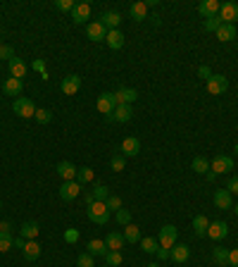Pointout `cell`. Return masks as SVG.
Instances as JSON below:
<instances>
[{"mask_svg":"<svg viewBox=\"0 0 238 267\" xmlns=\"http://www.w3.org/2000/svg\"><path fill=\"white\" fill-rule=\"evenodd\" d=\"M234 213H236V215H238V203H236V205H234Z\"/></svg>","mask_w":238,"mask_h":267,"instance_id":"58","label":"cell"},{"mask_svg":"<svg viewBox=\"0 0 238 267\" xmlns=\"http://www.w3.org/2000/svg\"><path fill=\"white\" fill-rule=\"evenodd\" d=\"M124 241L126 243H138L141 241V229L136 227V224H126L124 227Z\"/></svg>","mask_w":238,"mask_h":267,"instance_id":"31","label":"cell"},{"mask_svg":"<svg viewBox=\"0 0 238 267\" xmlns=\"http://www.w3.org/2000/svg\"><path fill=\"white\" fill-rule=\"evenodd\" d=\"M131 117H133L131 105H117V107H115V112H112L107 120H110V122H119V124H126V122H131Z\"/></svg>","mask_w":238,"mask_h":267,"instance_id":"13","label":"cell"},{"mask_svg":"<svg viewBox=\"0 0 238 267\" xmlns=\"http://www.w3.org/2000/svg\"><path fill=\"white\" fill-rule=\"evenodd\" d=\"M34 69H36V72H40V77H43V74H48V72H45V60H34Z\"/></svg>","mask_w":238,"mask_h":267,"instance_id":"51","label":"cell"},{"mask_svg":"<svg viewBox=\"0 0 238 267\" xmlns=\"http://www.w3.org/2000/svg\"><path fill=\"white\" fill-rule=\"evenodd\" d=\"M219 19L224 24H234L238 22V5L236 2H222V10H219Z\"/></svg>","mask_w":238,"mask_h":267,"instance_id":"7","label":"cell"},{"mask_svg":"<svg viewBox=\"0 0 238 267\" xmlns=\"http://www.w3.org/2000/svg\"><path fill=\"white\" fill-rule=\"evenodd\" d=\"M14 246V236L10 231H0V253H7Z\"/></svg>","mask_w":238,"mask_h":267,"instance_id":"35","label":"cell"},{"mask_svg":"<svg viewBox=\"0 0 238 267\" xmlns=\"http://www.w3.org/2000/svg\"><path fill=\"white\" fill-rule=\"evenodd\" d=\"M91 19V5L88 2H77L72 10V22L74 24H86Z\"/></svg>","mask_w":238,"mask_h":267,"instance_id":"9","label":"cell"},{"mask_svg":"<svg viewBox=\"0 0 238 267\" xmlns=\"http://www.w3.org/2000/svg\"><path fill=\"white\" fill-rule=\"evenodd\" d=\"M176 236H179V229L174 227V224H164V227L159 229L158 241L162 248H172L174 243H176Z\"/></svg>","mask_w":238,"mask_h":267,"instance_id":"4","label":"cell"},{"mask_svg":"<svg viewBox=\"0 0 238 267\" xmlns=\"http://www.w3.org/2000/svg\"><path fill=\"white\" fill-rule=\"evenodd\" d=\"M83 200H86V205H88V208H91L93 203H95V198H93V193H86V196H83Z\"/></svg>","mask_w":238,"mask_h":267,"instance_id":"53","label":"cell"},{"mask_svg":"<svg viewBox=\"0 0 238 267\" xmlns=\"http://www.w3.org/2000/svg\"><path fill=\"white\" fill-rule=\"evenodd\" d=\"M12 110H14V115H19L22 120H31V117L36 115V105H34V100H31V98H24V95L14 98Z\"/></svg>","mask_w":238,"mask_h":267,"instance_id":"1","label":"cell"},{"mask_svg":"<svg viewBox=\"0 0 238 267\" xmlns=\"http://www.w3.org/2000/svg\"><path fill=\"white\" fill-rule=\"evenodd\" d=\"M110 167H112V170H115V172H121V170H124V167H126V160H124V155H115V158H112V162H110Z\"/></svg>","mask_w":238,"mask_h":267,"instance_id":"44","label":"cell"},{"mask_svg":"<svg viewBox=\"0 0 238 267\" xmlns=\"http://www.w3.org/2000/svg\"><path fill=\"white\" fill-rule=\"evenodd\" d=\"M57 174H60L62 181H74L77 179V167L69 160H62V162H57Z\"/></svg>","mask_w":238,"mask_h":267,"instance_id":"20","label":"cell"},{"mask_svg":"<svg viewBox=\"0 0 238 267\" xmlns=\"http://www.w3.org/2000/svg\"><path fill=\"white\" fill-rule=\"evenodd\" d=\"M0 231H5V222H0Z\"/></svg>","mask_w":238,"mask_h":267,"instance_id":"56","label":"cell"},{"mask_svg":"<svg viewBox=\"0 0 238 267\" xmlns=\"http://www.w3.org/2000/svg\"><path fill=\"white\" fill-rule=\"evenodd\" d=\"M22 91H24V81L22 79H14V77H10V79H5V84H2V93L5 95H22Z\"/></svg>","mask_w":238,"mask_h":267,"instance_id":"18","label":"cell"},{"mask_svg":"<svg viewBox=\"0 0 238 267\" xmlns=\"http://www.w3.org/2000/svg\"><path fill=\"white\" fill-rule=\"evenodd\" d=\"M226 234H229V224L222 222V220H217V222H210V227H207V236L212 241H222L226 239Z\"/></svg>","mask_w":238,"mask_h":267,"instance_id":"11","label":"cell"},{"mask_svg":"<svg viewBox=\"0 0 238 267\" xmlns=\"http://www.w3.org/2000/svg\"><path fill=\"white\" fill-rule=\"evenodd\" d=\"M121 153H124V158L138 155V153H141V141H138L136 136H126V138L121 141Z\"/></svg>","mask_w":238,"mask_h":267,"instance_id":"16","label":"cell"},{"mask_svg":"<svg viewBox=\"0 0 238 267\" xmlns=\"http://www.w3.org/2000/svg\"><path fill=\"white\" fill-rule=\"evenodd\" d=\"M0 210H2V198H0Z\"/></svg>","mask_w":238,"mask_h":267,"instance_id":"60","label":"cell"},{"mask_svg":"<svg viewBox=\"0 0 238 267\" xmlns=\"http://www.w3.org/2000/svg\"><path fill=\"white\" fill-rule=\"evenodd\" d=\"M159 5V0H148L146 2V7H158Z\"/></svg>","mask_w":238,"mask_h":267,"instance_id":"55","label":"cell"},{"mask_svg":"<svg viewBox=\"0 0 238 267\" xmlns=\"http://www.w3.org/2000/svg\"><path fill=\"white\" fill-rule=\"evenodd\" d=\"M65 241L67 243H77L79 241V229H65Z\"/></svg>","mask_w":238,"mask_h":267,"instance_id":"47","label":"cell"},{"mask_svg":"<svg viewBox=\"0 0 238 267\" xmlns=\"http://www.w3.org/2000/svg\"><path fill=\"white\" fill-rule=\"evenodd\" d=\"M226 191H229V193H231V191L238 193V177H231V179L226 181Z\"/></svg>","mask_w":238,"mask_h":267,"instance_id":"49","label":"cell"},{"mask_svg":"<svg viewBox=\"0 0 238 267\" xmlns=\"http://www.w3.org/2000/svg\"><path fill=\"white\" fill-rule=\"evenodd\" d=\"M39 231H40V227L36 224V222H24V224H22V229H19L22 239H27V241H34L36 236H39Z\"/></svg>","mask_w":238,"mask_h":267,"instance_id":"29","label":"cell"},{"mask_svg":"<svg viewBox=\"0 0 238 267\" xmlns=\"http://www.w3.org/2000/svg\"><path fill=\"white\" fill-rule=\"evenodd\" d=\"M105 205H107V210H110V213H112V210L117 213V210H121V198L110 193V196H107V200H105Z\"/></svg>","mask_w":238,"mask_h":267,"instance_id":"41","label":"cell"},{"mask_svg":"<svg viewBox=\"0 0 238 267\" xmlns=\"http://www.w3.org/2000/svg\"><path fill=\"white\" fill-rule=\"evenodd\" d=\"M229 267H238V248L229 251Z\"/></svg>","mask_w":238,"mask_h":267,"instance_id":"50","label":"cell"},{"mask_svg":"<svg viewBox=\"0 0 238 267\" xmlns=\"http://www.w3.org/2000/svg\"><path fill=\"white\" fill-rule=\"evenodd\" d=\"M234 153H236V155H238V143H236V146H234Z\"/></svg>","mask_w":238,"mask_h":267,"instance_id":"59","label":"cell"},{"mask_svg":"<svg viewBox=\"0 0 238 267\" xmlns=\"http://www.w3.org/2000/svg\"><path fill=\"white\" fill-rule=\"evenodd\" d=\"M219 10H222V2H219V0H202L198 5V14L205 17V19L219 17Z\"/></svg>","mask_w":238,"mask_h":267,"instance_id":"5","label":"cell"},{"mask_svg":"<svg viewBox=\"0 0 238 267\" xmlns=\"http://www.w3.org/2000/svg\"><path fill=\"white\" fill-rule=\"evenodd\" d=\"M86 36L91 41H95V43H100V41L107 39V29L100 24V22H91L88 27H86Z\"/></svg>","mask_w":238,"mask_h":267,"instance_id":"17","label":"cell"},{"mask_svg":"<svg viewBox=\"0 0 238 267\" xmlns=\"http://www.w3.org/2000/svg\"><path fill=\"white\" fill-rule=\"evenodd\" d=\"M74 181H79L81 186L88 184V181H93V170L91 167H81V170H77V179H74Z\"/></svg>","mask_w":238,"mask_h":267,"instance_id":"36","label":"cell"},{"mask_svg":"<svg viewBox=\"0 0 238 267\" xmlns=\"http://www.w3.org/2000/svg\"><path fill=\"white\" fill-rule=\"evenodd\" d=\"M115 98H117L119 105H131V103L138 100V91H136V89H126V86H119V91L115 93Z\"/></svg>","mask_w":238,"mask_h":267,"instance_id":"14","label":"cell"},{"mask_svg":"<svg viewBox=\"0 0 238 267\" xmlns=\"http://www.w3.org/2000/svg\"><path fill=\"white\" fill-rule=\"evenodd\" d=\"M105 43L112 48V50H119L121 45H124V34L119 31V29H115V31H107V39Z\"/></svg>","mask_w":238,"mask_h":267,"instance_id":"28","label":"cell"},{"mask_svg":"<svg viewBox=\"0 0 238 267\" xmlns=\"http://www.w3.org/2000/svg\"><path fill=\"white\" fill-rule=\"evenodd\" d=\"M229 89V79H226L224 74H212L210 79H207V91L212 95H222Z\"/></svg>","mask_w":238,"mask_h":267,"instance_id":"6","label":"cell"},{"mask_svg":"<svg viewBox=\"0 0 238 267\" xmlns=\"http://www.w3.org/2000/svg\"><path fill=\"white\" fill-rule=\"evenodd\" d=\"M0 48H2V43H0Z\"/></svg>","mask_w":238,"mask_h":267,"instance_id":"61","label":"cell"},{"mask_svg":"<svg viewBox=\"0 0 238 267\" xmlns=\"http://www.w3.org/2000/svg\"><path fill=\"white\" fill-rule=\"evenodd\" d=\"M107 267H110V265H107Z\"/></svg>","mask_w":238,"mask_h":267,"instance_id":"62","label":"cell"},{"mask_svg":"<svg viewBox=\"0 0 238 267\" xmlns=\"http://www.w3.org/2000/svg\"><path fill=\"white\" fill-rule=\"evenodd\" d=\"M24 243H27V239H22V236L14 239V246H17V248H24Z\"/></svg>","mask_w":238,"mask_h":267,"instance_id":"54","label":"cell"},{"mask_svg":"<svg viewBox=\"0 0 238 267\" xmlns=\"http://www.w3.org/2000/svg\"><path fill=\"white\" fill-rule=\"evenodd\" d=\"M207 227H210V220L205 215H196L193 217V231H196V236H207Z\"/></svg>","mask_w":238,"mask_h":267,"instance_id":"24","label":"cell"},{"mask_svg":"<svg viewBox=\"0 0 238 267\" xmlns=\"http://www.w3.org/2000/svg\"><path fill=\"white\" fill-rule=\"evenodd\" d=\"M188 255H191V248L186 243H174L169 248V260H174V263H186Z\"/></svg>","mask_w":238,"mask_h":267,"instance_id":"19","label":"cell"},{"mask_svg":"<svg viewBox=\"0 0 238 267\" xmlns=\"http://www.w3.org/2000/svg\"><path fill=\"white\" fill-rule=\"evenodd\" d=\"M198 77H200V79H205V81H207V79L212 77V69H210L207 65H200V67H198Z\"/></svg>","mask_w":238,"mask_h":267,"instance_id":"48","label":"cell"},{"mask_svg":"<svg viewBox=\"0 0 238 267\" xmlns=\"http://www.w3.org/2000/svg\"><path fill=\"white\" fill-rule=\"evenodd\" d=\"M121 260H124V255H121V251H107V255H105V263L110 267H117V265H121Z\"/></svg>","mask_w":238,"mask_h":267,"instance_id":"37","label":"cell"},{"mask_svg":"<svg viewBox=\"0 0 238 267\" xmlns=\"http://www.w3.org/2000/svg\"><path fill=\"white\" fill-rule=\"evenodd\" d=\"M129 14H131V19H136V22H143V19H148V7L146 2H133L131 7H129Z\"/></svg>","mask_w":238,"mask_h":267,"instance_id":"27","label":"cell"},{"mask_svg":"<svg viewBox=\"0 0 238 267\" xmlns=\"http://www.w3.org/2000/svg\"><path fill=\"white\" fill-rule=\"evenodd\" d=\"M86 248H88L86 253H91L93 258H95V255L105 258V255H107V246H105V241H100V239H91V241H88V246H86Z\"/></svg>","mask_w":238,"mask_h":267,"instance_id":"26","label":"cell"},{"mask_svg":"<svg viewBox=\"0 0 238 267\" xmlns=\"http://www.w3.org/2000/svg\"><path fill=\"white\" fill-rule=\"evenodd\" d=\"M77 265H79V267H95V265H93V255L91 253H79V258H77Z\"/></svg>","mask_w":238,"mask_h":267,"instance_id":"45","label":"cell"},{"mask_svg":"<svg viewBox=\"0 0 238 267\" xmlns=\"http://www.w3.org/2000/svg\"><path fill=\"white\" fill-rule=\"evenodd\" d=\"M34 120L39 122V124H50V122H53V112H50V110H43V107H40V110H36Z\"/></svg>","mask_w":238,"mask_h":267,"instance_id":"38","label":"cell"},{"mask_svg":"<svg viewBox=\"0 0 238 267\" xmlns=\"http://www.w3.org/2000/svg\"><path fill=\"white\" fill-rule=\"evenodd\" d=\"M212 258H214V263L219 267H229V248H214Z\"/></svg>","mask_w":238,"mask_h":267,"instance_id":"33","label":"cell"},{"mask_svg":"<svg viewBox=\"0 0 238 267\" xmlns=\"http://www.w3.org/2000/svg\"><path fill=\"white\" fill-rule=\"evenodd\" d=\"M100 24H103L107 31H115V29H119V24H121V14L115 12V10H107V12L100 14Z\"/></svg>","mask_w":238,"mask_h":267,"instance_id":"15","label":"cell"},{"mask_svg":"<svg viewBox=\"0 0 238 267\" xmlns=\"http://www.w3.org/2000/svg\"><path fill=\"white\" fill-rule=\"evenodd\" d=\"M214 205L219 210H231L234 208V198L229 191H214Z\"/></svg>","mask_w":238,"mask_h":267,"instance_id":"22","label":"cell"},{"mask_svg":"<svg viewBox=\"0 0 238 267\" xmlns=\"http://www.w3.org/2000/svg\"><path fill=\"white\" fill-rule=\"evenodd\" d=\"M117 98H115V93H100L98 95V103H95V107H98V112L100 115H112L115 112V107H117Z\"/></svg>","mask_w":238,"mask_h":267,"instance_id":"3","label":"cell"},{"mask_svg":"<svg viewBox=\"0 0 238 267\" xmlns=\"http://www.w3.org/2000/svg\"><path fill=\"white\" fill-rule=\"evenodd\" d=\"M231 170H234V160L229 155H217L210 162V172L214 174H226V172H231Z\"/></svg>","mask_w":238,"mask_h":267,"instance_id":"8","label":"cell"},{"mask_svg":"<svg viewBox=\"0 0 238 267\" xmlns=\"http://www.w3.org/2000/svg\"><path fill=\"white\" fill-rule=\"evenodd\" d=\"M158 258H159V260H169V248H162V246H159V248H158Z\"/></svg>","mask_w":238,"mask_h":267,"instance_id":"52","label":"cell"},{"mask_svg":"<svg viewBox=\"0 0 238 267\" xmlns=\"http://www.w3.org/2000/svg\"><path fill=\"white\" fill-rule=\"evenodd\" d=\"M60 89H62V93H65V95L79 93L81 77H77V74H69V77H65V79H62V84H60Z\"/></svg>","mask_w":238,"mask_h":267,"instance_id":"12","label":"cell"},{"mask_svg":"<svg viewBox=\"0 0 238 267\" xmlns=\"http://www.w3.org/2000/svg\"><path fill=\"white\" fill-rule=\"evenodd\" d=\"M141 248H143V253H158L159 248V241L155 236H146V239H141Z\"/></svg>","mask_w":238,"mask_h":267,"instance_id":"32","label":"cell"},{"mask_svg":"<svg viewBox=\"0 0 238 267\" xmlns=\"http://www.w3.org/2000/svg\"><path fill=\"white\" fill-rule=\"evenodd\" d=\"M74 5H77L74 0H55V7H57L60 12H72Z\"/></svg>","mask_w":238,"mask_h":267,"instance_id":"43","label":"cell"},{"mask_svg":"<svg viewBox=\"0 0 238 267\" xmlns=\"http://www.w3.org/2000/svg\"><path fill=\"white\" fill-rule=\"evenodd\" d=\"M81 188H83V186H81L79 181H62V186H60V198H62V200L79 198Z\"/></svg>","mask_w":238,"mask_h":267,"instance_id":"10","label":"cell"},{"mask_svg":"<svg viewBox=\"0 0 238 267\" xmlns=\"http://www.w3.org/2000/svg\"><path fill=\"white\" fill-rule=\"evenodd\" d=\"M0 57L10 62V60L14 57V48H12V45H5V43H2V48H0Z\"/></svg>","mask_w":238,"mask_h":267,"instance_id":"46","label":"cell"},{"mask_svg":"<svg viewBox=\"0 0 238 267\" xmlns=\"http://www.w3.org/2000/svg\"><path fill=\"white\" fill-rule=\"evenodd\" d=\"M22 253H24V258L27 260H39V255H40V243L36 239L34 241H27L24 243V248H22Z\"/></svg>","mask_w":238,"mask_h":267,"instance_id":"25","label":"cell"},{"mask_svg":"<svg viewBox=\"0 0 238 267\" xmlns=\"http://www.w3.org/2000/svg\"><path fill=\"white\" fill-rule=\"evenodd\" d=\"M115 220H117V224H124V227H126V224H131V213L121 208V210L115 213Z\"/></svg>","mask_w":238,"mask_h":267,"instance_id":"40","label":"cell"},{"mask_svg":"<svg viewBox=\"0 0 238 267\" xmlns=\"http://www.w3.org/2000/svg\"><path fill=\"white\" fill-rule=\"evenodd\" d=\"M191 167H193L196 174H207L210 172V160L207 158H196V160L191 162Z\"/></svg>","mask_w":238,"mask_h":267,"instance_id":"34","label":"cell"},{"mask_svg":"<svg viewBox=\"0 0 238 267\" xmlns=\"http://www.w3.org/2000/svg\"><path fill=\"white\" fill-rule=\"evenodd\" d=\"M222 24H224V22H222L219 17H212V19H205L202 29H205V31H214V34H217V29L222 27Z\"/></svg>","mask_w":238,"mask_h":267,"instance_id":"42","label":"cell"},{"mask_svg":"<svg viewBox=\"0 0 238 267\" xmlns=\"http://www.w3.org/2000/svg\"><path fill=\"white\" fill-rule=\"evenodd\" d=\"M124 243H126V241H124V234H119V231H110L107 239H105L107 251H121Z\"/></svg>","mask_w":238,"mask_h":267,"instance_id":"23","label":"cell"},{"mask_svg":"<svg viewBox=\"0 0 238 267\" xmlns=\"http://www.w3.org/2000/svg\"><path fill=\"white\" fill-rule=\"evenodd\" d=\"M217 39L222 41V43L234 41L236 39V27H234V24H222V27L217 29Z\"/></svg>","mask_w":238,"mask_h":267,"instance_id":"30","label":"cell"},{"mask_svg":"<svg viewBox=\"0 0 238 267\" xmlns=\"http://www.w3.org/2000/svg\"><path fill=\"white\" fill-rule=\"evenodd\" d=\"M7 67H10V77H14V79H22V77H27V62L22 60V57H12L10 62H7Z\"/></svg>","mask_w":238,"mask_h":267,"instance_id":"21","label":"cell"},{"mask_svg":"<svg viewBox=\"0 0 238 267\" xmlns=\"http://www.w3.org/2000/svg\"><path fill=\"white\" fill-rule=\"evenodd\" d=\"M148 267H159V265H158V263H150V265H148Z\"/></svg>","mask_w":238,"mask_h":267,"instance_id":"57","label":"cell"},{"mask_svg":"<svg viewBox=\"0 0 238 267\" xmlns=\"http://www.w3.org/2000/svg\"><path fill=\"white\" fill-rule=\"evenodd\" d=\"M88 220H91L93 224H107V220H110V210H107L105 203L95 200L91 208H88Z\"/></svg>","mask_w":238,"mask_h":267,"instance_id":"2","label":"cell"},{"mask_svg":"<svg viewBox=\"0 0 238 267\" xmlns=\"http://www.w3.org/2000/svg\"><path fill=\"white\" fill-rule=\"evenodd\" d=\"M107 196H110V188L103 186V184H95V188H93V198L100 200V203H105Z\"/></svg>","mask_w":238,"mask_h":267,"instance_id":"39","label":"cell"}]
</instances>
